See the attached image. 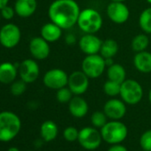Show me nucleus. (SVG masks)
Wrapping results in <instances>:
<instances>
[{
    "label": "nucleus",
    "mask_w": 151,
    "mask_h": 151,
    "mask_svg": "<svg viewBox=\"0 0 151 151\" xmlns=\"http://www.w3.org/2000/svg\"><path fill=\"white\" fill-rule=\"evenodd\" d=\"M80 12L75 0H55L48 8V16L52 22L62 29H68L78 23Z\"/></svg>",
    "instance_id": "nucleus-1"
},
{
    "label": "nucleus",
    "mask_w": 151,
    "mask_h": 151,
    "mask_svg": "<svg viewBox=\"0 0 151 151\" xmlns=\"http://www.w3.org/2000/svg\"><path fill=\"white\" fill-rule=\"evenodd\" d=\"M22 122L20 117L11 112H0V141L8 142L14 139L20 132Z\"/></svg>",
    "instance_id": "nucleus-2"
},
{
    "label": "nucleus",
    "mask_w": 151,
    "mask_h": 151,
    "mask_svg": "<svg viewBox=\"0 0 151 151\" xmlns=\"http://www.w3.org/2000/svg\"><path fill=\"white\" fill-rule=\"evenodd\" d=\"M102 139L110 144L122 143L128 136L127 126L120 120H110L101 129Z\"/></svg>",
    "instance_id": "nucleus-3"
},
{
    "label": "nucleus",
    "mask_w": 151,
    "mask_h": 151,
    "mask_svg": "<svg viewBox=\"0 0 151 151\" xmlns=\"http://www.w3.org/2000/svg\"><path fill=\"white\" fill-rule=\"evenodd\" d=\"M77 24L84 33L95 34L101 29L103 19L97 10L86 8L80 12Z\"/></svg>",
    "instance_id": "nucleus-4"
},
{
    "label": "nucleus",
    "mask_w": 151,
    "mask_h": 151,
    "mask_svg": "<svg viewBox=\"0 0 151 151\" xmlns=\"http://www.w3.org/2000/svg\"><path fill=\"white\" fill-rule=\"evenodd\" d=\"M119 95L125 104L136 105L142 100L143 88L141 85L136 80L125 79L121 84Z\"/></svg>",
    "instance_id": "nucleus-5"
},
{
    "label": "nucleus",
    "mask_w": 151,
    "mask_h": 151,
    "mask_svg": "<svg viewBox=\"0 0 151 151\" xmlns=\"http://www.w3.org/2000/svg\"><path fill=\"white\" fill-rule=\"evenodd\" d=\"M105 59L99 53L86 55L83 60L81 65V70L89 78H98L103 74L106 68Z\"/></svg>",
    "instance_id": "nucleus-6"
},
{
    "label": "nucleus",
    "mask_w": 151,
    "mask_h": 151,
    "mask_svg": "<svg viewBox=\"0 0 151 151\" xmlns=\"http://www.w3.org/2000/svg\"><path fill=\"white\" fill-rule=\"evenodd\" d=\"M102 137L101 134V132L97 130L95 127H84L79 131V135L78 141L79 142L80 146L86 149V150H95L97 149L101 142H102Z\"/></svg>",
    "instance_id": "nucleus-7"
},
{
    "label": "nucleus",
    "mask_w": 151,
    "mask_h": 151,
    "mask_svg": "<svg viewBox=\"0 0 151 151\" xmlns=\"http://www.w3.org/2000/svg\"><path fill=\"white\" fill-rule=\"evenodd\" d=\"M22 33L20 28L13 23H7L0 29V44L6 48H14L20 43Z\"/></svg>",
    "instance_id": "nucleus-8"
},
{
    "label": "nucleus",
    "mask_w": 151,
    "mask_h": 151,
    "mask_svg": "<svg viewBox=\"0 0 151 151\" xmlns=\"http://www.w3.org/2000/svg\"><path fill=\"white\" fill-rule=\"evenodd\" d=\"M68 76L60 68H52L48 70L43 78L44 85L52 90H59L68 86Z\"/></svg>",
    "instance_id": "nucleus-9"
},
{
    "label": "nucleus",
    "mask_w": 151,
    "mask_h": 151,
    "mask_svg": "<svg viewBox=\"0 0 151 151\" xmlns=\"http://www.w3.org/2000/svg\"><path fill=\"white\" fill-rule=\"evenodd\" d=\"M89 78L82 71L77 70L68 76V87L71 90L74 95L84 94L89 87Z\"/></svg>",
    "instance_id": "nucleus-10"
},
{
    "label": "nucleus",
    "mask_w": 151,
    "mask_h": 151,
    "mask_svg": "<svg viewBox=\"0 0 151 151\" xmlns=\"http://www.w3.org/2000/svg\"><path fill=\"white\" fill-rule=\"evenodd\" d=\"M20 78L27 84L35 82L40 74V68L37 62L32 59L24 60L18 68Z\"/></svg>",
    "instance_id": "nucleus-11"
},
{
    "label": "nucleus",
    "mask_w": 151,
    "mask_h": 151,
    "mask_svg": "<svg viewBox=\"0 0 151 151\" xmlns=\"http://www.w3.org/2000/svg\"><path fill=\"white\" fill-rule=\"evenodd\" d=\"M107 15L116 24L126 22L130 17V11L124 2H110L107 7Z\"/></svg>",
    "instance_id": "nucleus-12"
},
{
    "label": "nucleus",
    "mask_w": 151,
    "mask_h": 151,
    "mask_svg": "<svg viewBox=\"0 0 151 151\" xmlns=\"http://www.w3.org/2000/svg\"><path fill=\"white\" fill-rule=\"evenodd\" d=\"M103 111L109 119L120 120L125 116L126 106L122 100L110 99L104 104Z\"/></svg>",
    "instance_id": "nucleus-13"
},
{
    "label": "nucleus",
    "mask_w": 151,
    "mask_h": 151,
    "mask_svg": "<svg viewBox=\"0 0 151 151\" xmlns=\"http://www.w3.org/2000/svg\"><path fill=\"white\" fill-rule=\"evenodd\" d=\"M102 41L95 34H85L79 40V48L86 55L100 53Z\"/></svg>",
    "instance_id": "nucleus-14"
},
{
    "label": "nucleus",
    "mask_w": 151,
    "mask_h": 151,
    "mask_svg": "<svg viewBox=\"0 0 151 151\" xmlns=\"http://www.w3.org/2000/svg\"><path fill=\"white\" fill-rule=\"evenodd\" d=\"M49 43L42 37H36L29 42V52L37 60H45L50 54Z\"/></svg>",
    "instance_id": "nucleus-15"
},
{
    "label": "nucleus",
    "mask_w": 151,
    "mask_h": 151,
    "mask_svg": "<svg viewBox=\"0 0 151 151\" xmlns=\"http://www.w3.org/2000/svg\"><path fill=\"white\" fill-rule=\"evenodd\" d=\"M89 110L87 101L81 95H75L68 102L69 113L77 118H82L86 116Z\"/></svg>",
    "instance_id": "nucleus-16"
},
{
    "label": "nucleus",
    "mask_w": 151,
    "mask_h": 151,
    "mask_svg": "<svg viewBox=\"0 0 151 151\" xmlns=\"http://www.w3.org/2000/svg\"><path fill=\"white\" fill-rule=\"evenodd\" d=\"M37 7V0H16L14 10L16 14L22 18H28L34 14Z\"/></svg>",
    "instance_id": "nucleus-17"
},
{
    "label": "nucleus",
    "mask_w": 151,
    "mask_h": 151,
    "mask_svg": "<svg viewBox=\"0 0 151 151\" xmlns=\"http://www.w3.org/2000/svg\"><path fill=\"white\" fill-rule=\"evenodd\" d=\"M18 68L11 62H3L0 64V83L12 84L17 78Z\"/></svg>",
    "instance_id": "nucleus-18"
},
{
    "label": "nucleus",
    "mask_w": 151,
    "mask_h": 151,
    "mask_svg": "<svg viewBox=\"0 0 151 151\" xmlns=\"http://www.w3.org/2000/svg\"><path fill=\"white\" fill-rule=\"evenodd\" d=\"M133 65L135 68L144 74L151 72V53L147 51L136 52L133 57Z\"/></svg>",
    "instance_id": "nucleus-19"
},
{
    "label": "nucleus",
    "mask_w": 151,
    "mask_h": 151,
    "mask_svg": "<svg viewBox=\"0 0 151 151\" xmlns=\"http://www.w3.org/2000/svg\"><path fill=\"white\" fill-rule=\"evenodd\" d=\"M41 37L48 43L58 41L62 35V29L53 22H48L45 24L40 30Z\"/></svg>",
    "instance_id": "nucleus-20"
},
{
    "label": "nucleus",
    "mask_w": 151,
    "mask_h": 151,
    "mask_svg": "<svg viewBox=\"0 0 151 151\" xmlns=\"http://www.w3.org/2000/svg\"><path fill=\"white\" fill-rule=\"evenodd\" d=\"M59 133V128L56 123L52 120L45 121L40 126V134L43 140L50 142L54 140Z\"/></svg>",
    "instance_id": "nucleus-21"
},
{
    "label": "nucleus",
    "mask_w": 151,
    "mask_h": 151,
    "mask_svg": "<svg viewBox=\"0 0 151 151\" xmlns=\"http://www.w3.org/2000/svg\"><path fill=\"white\" fill-rule=\"evenodd\" d=\"M107 77L109 80L122 84L126 79V71L121 64L114 63L108 67Z\"/></svg>",
    "instance_id": "nucleus-22"
},
{
    "label": "nucleus",
    "mask_w": 151,
    "mask_h": 151,
    "mask_svg": "<svg viewBox=\"0 0 151 151\" xmlns=\"http://www.w3.org/2000/svg\"><path fill=\"white\" fill-rule=\"evenodd\" d=\"M118 44L116 40L114 39H106L102 41V45L101 47L100 54L104 58V59H109V58H113L115 55H116L118 52Z\"/></svg>",
    "instance_id": "nucleus-23"
},
{
    "label": "nucleus",
    "mask_w": 151,
    "mask_h": 151,
    "mask_svg": "<svg viewBox=\"0 0 151 151\" xmlns=\"http://www.w3.org/2000/svg\"><path fill=\"white\" fill-rule=\"evenodd\" d=\"M150 39L146 34H139L132 38L131 46L132 51H134L135 52H139L145 51L147 48Z\"/></svg>",
    "instance_id": "nucleus-24"
},
{
    "label": "nucleus",
    "mask_w": 151,
    "mask_h": 151,
    "mask_svg": "<svg viewBox=\"0 0 151 151\" xmlns=\"http://www.w3.org/2000/svg\"><path fill=\"white\" fill-rule=\"evenodd\" d=\"M139 25L143 32L151 34V7L143 10L139 17Z\"/></svg>",
    "instance_id": "nucleus-25"
},
{
    "label": "nucleus",
    "mask_w": 151,
    "mask_h": 151,
    "mask_svg": "<svg viewBox=\"0 0 151 151\" xmlns=\"http://www.w3.org/2000/svg\"><path fill=\"white\" fill-rule=\"evenodd\" d=\"M121 84L112 80H108L103 85V91L106 95L109 97H115L120 94Z\"/></svg>",
    "instance_id": "nucleus-26"
},
{
    "label": "nucleus",
    "mask_w": 151,
    "mask_h": 151,
    "mask_svg": "<svg viewBox=\"0 0 151 151\" xmlns=\"http://www.w3.org/2000/svg\"><path fill=\"white\" fill-rule=\"evenodd\" d=\"M108 116L104 111H95L91 116V123L93 127L101 129L108 122Z\"/></svg>",
    "instance_id": "nucleus-27"
},
{
    "label": "nucleus",
    "mask_w": 151,
    "mask_h": 151,
    "mask_svg": "<svg viewBox=\"0 0 151 151\" xmlns=\"http://www.w3.org/2000/svg\"><path fill=\"white\" fill-rule=\"evenodd\" d=\"M73 93L68 87H62L57 90L56 93V99L60 103H68L70 100L73 98Z\"/></svg>",
    "instance_id": "nucleus-28"
},
{
    "label": "nucleus",
    "mask_w": 151,
    "mask_h": 151,
    "mask_svg": "<svg viewBox=\"0 0 151 151\" xmlns=\"http://www.w3.org/2000/svg\"><path fill=\"white\" fill-rule=\"evenodd\" d=\"M139 146L141 149L151 151V130L144 132L139 138Z\"/></svg>",
    "instance_id": "nucleus-29"
},
{
    "label": "nucleus",
    "mask_w": 151,
    "mask_h": 151,
    "mask_svg": "<svg viewBox=\"0 0 151 151\" xmlns=\"http://www.w3.org/2000/svg\"><path fill=\"white\" fill-rule=\"evenodd\" d=\"M79 135V131L73 126H68L63 131V137L68 142H74L78 140Z\"/></svg>",
    "instance_id": "nucleus-30"
},
{
    "label": "nucleus",
    "mask_w": 151,
    "mask_h": 151,
    "mask_svg": "<svg viewBox=\"0 0 151 151\" xmlns=\"http://www.w3.org/2000/svg\"><path fill=\"white\" fill-rule=\"evenodd\" d=\"M26 84L23 80H20V81H14L12 83V86H11V93L12 94H14V96H20L22 94H23L27 89V86H26Z\"/></svg>",
    "instance_id": "nucleus-31"
},
{
    "label": "nucleus",
    "mask_w": 151,
    "mask_h": 151,
    "mask_svg": "<svg viewBox=\"0 0 151 151\" xmlns=\"http://www.w3.org/2000/svg\"><path fill=\"white\" fill-rule=\"evenodd\" d=\"M0 14H1V17L4 18L5 20H12L14 16V14L15 13V10L14 8L9 6H5L4 8H2L1 10H0Z\"/></svg>",
    "instance_id": "nucleus-32"
},
{
    "label": "nucleus",
    "mask_w": 151,
    "mask_h": 151,
    "mask_svg": "<svg viewBox=\"0 0 151 151\" xmlns=\"http://www.w3.org/2000/svg\"><path fill=\"white\" fill-rule=\"evenodd\" d=\"M108 151H128V149L124 145L119 143V144L111 145L109 147V148L108 149Z\"/></svg>",
    "instance_id": "nucleus-33"
},
{
    "label": "nucleus",
    "mask_w": 151,
    "mask_h": 151,
    "mask_svg": "<svg viewBox=\"0 0 151 151\" xmlns=\"http://www.w3.org/2000/svg\"><path fill=\"white\" fill-rule=\"evenodd\" d=\"M65 42L68 45H73L77 43V37L74 34H68L65 37Z\"/></svg>",
    "instance_id": "nucleus-34"
},
{
    "label": "nucleus",
    "mask_w": 151,
    "mask_h": 151,
    "mask_svg": "<svg viewBox=\"0 0 151 151\" xmlns=\"http://www.w3.org/2000/svg\"><path fill=\"white\" fill-rule=\"evenodd\" d=\"M8 2L9 0H0V10L4 8L5 6H8Z\"/></svg>",
    "instance_id": "nucleus-35"
},
{
    "label": "nucleus",
    "mask_w": 151,
    "mask_h": 151,
    "mask_svg": "<svg viewBox=\"0 0 151 151\" xmlns=\"http://www.w3.org/2000/svg\"><path fill=\"white\" fill-rule=\"evenodd\" d=\"M7 151H20V149L18 147H10Z\"/></svg>",
    "instance_id": "nucleus-36"
},
{
    "label": "nucleus",
    "mask_w": 151,
    "mask_h": 151,
    "mask_svg": "<svg viewBox=\"0 0 151 151\" xmlns=\"http://www.w3.org/2000/svg\"><path fill=\"white\" fill-rule=\"evenodd\" d=\"M148 101H150V103H151V88H150L149 93H148Z\"/></svg>",
    "instance_id": "nucleus-37"
},
{
    "label": "nucleus",
    "mask_w": 151,
    "mask_h": 151,
    "mask_svg": "<svg viewBox=\"0 0 151 151\" xmlns=\"http://www.w3.org/2000/svg\"><path fill=\"white\" fill-rule=\"evenodd\" d=\"M111 2H124L125 0H110Z\"/></svg>",
    "instance_id": "nucleus-38"
},
{
    "label": "nucleus",
    "mask_w": 151,
    "mask_h": 151,
    "mask_svg": "<svg viewBox=\"0 0 151 151\" xmlns=\"http://www.w3.org/2000/svg\"><path fill=\"white\" fill-rule=\"evenodd\" d=\"M146 1H147L148 4H150V5H151V0H146Z\"/></svg>",
    "instance_id": "nucleus-39"
},
{
    "label": "nucleus",
    "mask_w": 151,
    "mask_h": 151,
    "mask_svg": "<svg viewBox=\"0 0 151 151\" xmlns=\"http://www.w3.org/2000/svg\"><path fill=\"white\" fill-rule=\"evenodd\" d=\"M151 35V34H150ZM150 42H151V36H150Z\"/></svg>",
    "instance_id": "nucleus-40"
},
{
    "label": "nucleus",
    "mask_w": 151,
    "mask_h": 151,
    "mask_svg": "<svg viewBox=\"0 0 151 151\" xmlns=\"http://www.w3.org/2000/svg\"><path fill=\"white\" fill-rule=\"evenodd\" d=\"M0 18H1V14H0Z\"/></svg>",
    "instance_id": "nucleus-41"
},
{
    "label": "nucleus",
    "mask_w": 151,
    "mask_h": 151,
    "mask_svg": "<svg viewBox=\"0 0 151 151\" xmlns=\"http://www.w3.org/2000/svg\"><path fill=\"white\" fill-rule=\"evenodd\" d=\"M141 151H146V150H143V149H142V150H141Z\"/></svg>",
    "instance_id": "nucleus-42"
},
{
    "label": "nucleus",
    "mask_w": 151,
    "mask_h": 151,
    "mask_svg": "<svg viewBox=\"0 0 151 151\" xmlns=\"http://www.w3.org/2000/svg\"><path fill=\"white\" fill-rule=\"evenodd\" d=\"M27 151H32V150H27Z\"/></svg>",
    "instance_id": "nucleus-43"
}]
</instances>
